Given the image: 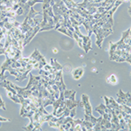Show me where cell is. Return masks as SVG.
<instances>
[{"instance_id": "2", "label": "cell", "mask_w": 131, "mask_h": 131, "mask_svg": "<svg viewBox=\"0 0 131 131\" xmlns=\"http://www.w3.org/2000/svg\"><path fill=\"white\" fill-rule=\"evenodd\" d=\"M51 0H44L43 1V18L40 23V31H50L55 28V20H54V14L52 12V7L50 5Z\"/></svg>"}, {"instance_id": "3", "label": "cell", "mask_w": 131, "mask_h": 131, "mask_svg": "<svg viewBox=\"0 0 131 131\" xmlns=\"http://www.w3.org/2000/svg\"><path fill=\"white\" fill-rule=\"evenodd\" d=\"M20 99V104H21V109H20V116L22 117H27V118H31L36 111V109L39 106L33 103L30 99H26L24 97L18 95Z\"/></svg>"}, {"instance_id": "8", "label": "cell", "mask_w": 131, "mask_h": 131, "mask_svg": "<svg viewBox=\"0 0 131 131\" xmlns=\"http://www.w3.org/2000/svg\"><path fill=\"white\" fill-rule=\"evenodd\" d=\"M116 101L121 105H126V106L131 107V94L129 92L123 93L122 89H120L119 92L117 93Z\"/></svg>"}, {"instance_id": "7", "label": "cell", "mask_w": 131, "mask_h": 131, "mask_svg": "<svg viewBox=\"0 0 131 131\" xmlns=\"http://www.w3.org/2000/svg\"><path fill=\"white\" fill-rule=\"evenodd\" d=\"M44 0H24L19 5V8L16 10V14L18 16L20 15H26L29 13L31 8L33 7V5L37 3H43Z\"/></svg>"}, {"instance_id": "11", "label": "cell", "mask_w": 131, "mask_h": 131, "mask_svg": "<svg viewBox=\"0 0 131 131\" xmlns=\"http://www.w3.org/2000/svg\"><path fill=\"white\" fill-rule=\"evenodd\" d=\"M81 125L86 128V131H92V130H93V128H94V123H92L91 122L86 121V120H82Z\"/></svg>"}, {"instance_id": "6", "label": "cell", "mask_w": 131, "mask_h": 131, "mask_svg": "<svg viewBox=\"0 0 131 131\" xmlns=\"http://www.w3.org/2000/svg\"><path fill=\"white\" fill-rule=\"evenodd\" d=\"M53 106V113L52 115L57 117H60L63 115V112L66 110L67 106H66V101H65V96H64V91L60 92V97L52 103Z\"/></svg>"}, {"instance_id": "16", "label": "cell", "mask_w": 131, "mask_h": 131, "mask_svg": "<svg viewBox=\"0 0 131 131\" xmlns=\"http://www.w3.org/2000/svg\"><path fill=\"white\" fill-rule=\"evenodd\" d=\"M8 1H9V0H0V5L6 3V2H8Z\"/></svg>"}, {"instance_id": "13", "label": "cell", "mask_w": 131, "mask_h": 131, "mask_svg": "<svg viewBox=\"0 0 131 131\" xmlns=\"http://www.w3.org/2000/svg\"><path fill=\"white\" fill-rule=\"evenodd\" d=\"M0 108L4 109V110H5V109H6L5 105V101H3V99H2L1 95H0Z\"/></svg>"}, {"instance_id": "4", "label": "cell", "mask_w": 131, "mask_h": 131, "mask_svg": "<svg viewBox=\"0 0 131 131\" xmlns=\"http://www.w3.org/2000/svg\"><path fill=\"white\" fill-rule=\"evenodd\" d=\"M79 106L84 108L86 121L91 122L92 123H94V125H95V123L98 122V118L94 117V116L93 115V114H92L93 108H92V106H91V104H90V101H89V97H88V95H86V94H82L81 101H80Z\"/></svg>"}, {"instance_id": "1", "label": "cell", "mask_w": 131, "mask_h": 131, "mask_svg": "<svg viewBox=\"0 0 131 131\" xmlns=\"http://www.w3.org/2000/svg\"><path fill=\"white\" fill-rule=\"evenodd\" d=\"M53 115H50L45 109V107L40 106L36 109L32 117L30 118V124L26 127H24L23 129L25 130H42L41 125L45 122H48Z\"/></svg>"}, {"instance_id": "15", "label": "cell", "mask_w": 131, "mask_h": 131, "mask_svg": "<svg viewBox=\"0 0 131 131\" xmlns=\"http://www.w3.org/2000/svg\"><path fill=\"white\" fill-rule=\"evenodd\" d=\"M92 3H100V2L103 1V0H90Z\"/></svg>"}, {"instance_id": "12", "label": "cell", "mask_w": 131, "mask_h": 131, "mask_svg": "<svg viewBox=\"0 0 131 131\" xmlns=\"http://www.w3.org/2000/svg\"><path fill=\"white\" fill-rule=\"evenodd\" d=\"M107 82L108 83H110L111 85H116L118 82V80L117 78H116V76L115 74H112L108 77V79H107Z\"/></svg>"}, {"instance_id": "17", "label": "cell", "mask_w": 131, "mask_h": 131, "mask_svg": "<svg viewBox=\"0 0 131 131\" xmlns=\"http://www.w3.org/2000/svg\"><path fill=\"white\" fill-rule=\"evenodd\" d=\"M53 52H55V53H56V52H58V51L56 50V48H54V49H53Z\"/></svg>"}, {"instance_id": "5", "label": "cell", "mask_w": 131, "mask_h": 131, "mask_svg": "<svg viewBox=\"0 0 131 131\" xmlns=\"http://www.w3.org/2000/svg\"><path fill=\"white\" fill-rule=\"evenodd\" d=\"M93 33L96 35V45L99 48L102 47V42L104 39L109 36L113 32V29L110 28H103V27L98 26L96 25H92Z\"/></svg>"}, {"instance_id": "14", "label": "cell", "mask_w": 131, "mask_h": 131, "mask_svg": "<svg viewBox=\"0 0 131 131\" xmlns=\"http://www.w3.org/2000/svg\"><path fill=\"white\" fill-rule=\"evenodd\" d=\"M0 122H10V119H7V118H3L0 116Z\"/></svg>"}, {"instance_id": "9", "label": "cell", "mask_w": 131, "mask_h": 131, "mask_svg": "<svg viewBox=\"0 0 131 131\" xmlns=\"http://www.w3.org/2000/svg\"><path fill=\"white\" fill-rule=\"evenodd\" d=\"M75 128V123H74V120L73 119V117L71 116H67L64 119L62 124L60 125V130H69V131H74Z\"/></svg>"}, {"instance_id": "10", "label": "cell", "mask_w": 131, "mask_h": 131, "mask_svg": "<svg viewBox=\"0 0 131 131\" xmlns=\"http://www.w3.org/2000/svg\"><path fill=\"white\" fill-rule=\"evenodd\" d=\"M84 75V69L82 67H77L72 71V76L76 81L80 80Z\"/></svg>"}]
</instances>
